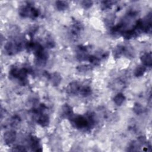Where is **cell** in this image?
Wrapping results in <instances>:
<instances>
[{"label": "cell", "instance_id": "obj_9", "mask_svg": "<svg viewBox=\"0 0 152 152\" xmlns=\"http://www.w3.org/2000/svg\"><path fill=\"white\" fill-rule=\"evenodd\" d=\"M62 115L66 117L71 118L73 115L72 107L68 104H65L62 108Z\"/></svg>", "mask_w": 152, "mask_h": 152}, {"label": "cell", "instance_id": "obj_15", "mask_svg": "<svg viewBox=\"0 0 152 152\" xmlns=\"http://www.w3.org/2000/svg\"><path fill=\"white\" fill-rule=\"evenodd\" d=\"M133 110L134 111V112L137 114V115H140L143 112V106L141 105L140 103H135L134 107H133Z\"/></svg>", "mask_w": 152, "mask_h": 152}, {"label": "cell", "instance_id": "obj_12", "mask_svg": "<svg viewBox=\"0 0 152 152\" xmlns=\"http://www.w3.org/2000/svg\"><path fill=\"white\" fill-rule=\"evenodd\" d=\"M68 7L67 2L64 1H58L56 2V7L60 11L66 10Z\"/></svg>", "mask_w": 152, "mask_h": 152}, {"label": "cell", "instance_id": "obj_13", "mask_svg": "<svg viewBox=\"0 0 152 152\" xmlns=\"http://www.w3.org/2000/svg\"><path fill=\"white\" fill-rule=\"evenodd\" d=\"M81 95H82L84 97H88L92 93V90L88 86H85L81 88L79 91Z\"/></svg>", "mask_w": 152, "mask_h": 152}, {"label": "cell", "instance_id": "obj_7", "mask_svg": "<svg viewBox=\"0 0 152 152\" xmlns=\"http://www.w3.org/2000/svg\"><path fill=\"white\" fill-rule=\"evenodd\" d=\"M37 122L42 127H47L49 123V119L48 116L45 114H40L37 119Z\"/></svg>", "mask_w": 152, "mask_h": 152}, {"label": "cell", "instance_id": "obj_6", "mask_svg": "<svg viewBox=\"0 0 152 152\" xmlns=\"http://www.w3.org/2000/svg\"><path fill=\"white\" fill-rule=\"evenodd\" d=\"M49 80L52 85L58 86L61 81V76L58 73H54L49 75Z\"/></svg>", "mask_w": 152, "mask_h": 152}, {"label": "cell", "instance_id": "obj_21", "mask_svg": "<svg viewBox=\"0 0 152 152\" xmlns=\"http://www.w3.org/2000/svg\"><path fill=\"white\" fill-rule=\"evenodd\" d=\"M14 151H26V149H25V147L23 146H17L15 147V149H14Z\"/></svg>", "mask_w": 152, "mask_h": 152}, {"label": "cell", "instance_id": "obj_4", "mask_svg": "<svg viewBox=\"0 0 152 152\" xmlns=\"http://www.w3.org/2000/svg\"><path fill=\"white\" fill-rule=\"evenodd\" d=\"M16 138V133L14 131H7L4 135V140L5 144H10L15 142Z\"/></svg>", "mask_w": 152, "mask_h": 152}, {"label": "cell", "instance_id": "obj_18", "mask_svg": "<svg viewBox=\"0 0 152 152\" xmlns=\"http://www.w3.org/2000/svg\"><path fill=\"white\" fill-rule=\"evenodd\" d=\"M114 2L113 1H103L102 4V7L103 9H107L110 8Z\"/></svg>", "mask_w": 152, "mask_h": 152}, {"label": "cell", "instance_id": "obj_19", "mask_svg": "<svg viewBox=\"0 0 152 152\" xmlns=\"http://www.w3.org/2000/svg\"><path fill=\"white\" fill-rule=\"evenodd\" d=\"M81 5L84 8H89L93 5V2L91 1H83L81 2Z\"/></svg>", "mask_w": 152, "mask_h": 152}, {"label": "cell", "instance_id": "obj_20", "mask_svg": "<svg viewBox=\"0 0 152 152\" xmlns=\"http://www.w3.org/2000/svg\"><path fill=\"white\" fill-rule=\"evenodd\" d=\"M77 69L80 72H85L90 70V67L88 65H84V66H79Z\"/></svg>", "mask_w": 152, "mask_h": 152}, {"label": "cell", "instance_id": "obj_5", "mask_svg": "<svg viewBox=\"0 0 152 152\" xmlns=\"http://www.w3.org/2000/svg\"><path fill=\"white\" fill-rule=\"evenodd\" d=\"M140 60L145 67H151L152 64L151 53H143L141 55Z\"/></svg>", "mask_w": 152, "mask_h": 152}, {"label": "cell", "instance_id": "obj_11", "mask_svg": "<svg viewBox=\"0 0 152 152\" xmlns=\"http://www.w3.org/2000/svg\"><path fill=\"white\" fill-rule=\"evenodd\" d=\"M146 70V68L143 65H142V66H139L137 67L135 70L134 72V75L137 77H141V76H143L144 74L145 73Z\"/></svg>", "mask_w": 152, "mask_h": 152}, {"label": "cell", "instance_id": "obj_3", "mask_svg": "<svg viewBox=\"0 0 152 152\" xmlns=\"http://www.w3.org/2000/svg\"><path fill=\"white\" fill-rule=\"evenodd\" d=\"M80 88V86L79 83L73 81L68 85L66 90L67 92L70 94H75L79 92Z\"/></svg>", "mask_w": 152, "mask_h": 152}, {"label": "cell", "instance_id": "obj_2", "mask_svg": "<svg viewBox=\"0 0 152 152\" xmlns=\"http://www.w3.org/2000/svg\"><path fill=\"white\" fill-rule=\"evenodd\" d=\"M21 49V45L19 42H8L5 45V50L10 55H13L18 52Z\"/></svg>", "mask_w": 152, "mask_h": 152}, {"label": "cell", "instance_id": "obj_10", "mask_svg": "<svg viewBox=\"0 0 152 152\" xmlns=\"http://www.w3.org/2000/svg\"><path fill=\"white\" fill-rule=\"evenodd\" d=\"M125 99V97L123 94L118 93L114 97V101L116 105L120 106L124 103Z\"/></svg>", "mask_w": 152, "mask_h": 152}, {"label": "cell", "instance_id": "obj_14", "mask_svg": "<svg viewBox=\"0 0 152 152\" xmlns=\"http://www.w3.org/2000/svg\"><path fill=\"white\" fill-rule=\"evenodd\" d=\"M124 50L125 48L123 47H117L114 51V55L115 56V57L116 58L119 57L121 55V54H123L124 52Z\"/></svg>", "mask_w": 152, "mask_h": 152}, {"label": "cell", "instance_id": "obj_17", "mask_svg": "<svg viewBox=\"0 0 152 152\" xmlns=\"http://www.w3.org/2000/svg\"><path fill=\"white\" fill-rule=\"evenodd\" d=\"M55 45V42L53 41V40L52 38H48L46 41V46L48 48H52Z\"/></svg>", "mask_w": 152, "mask_h": 152}, {"label": "cell", "instance_id": "obj_1", "mask_svg": "<svg viewBox=\"0 0 152 152\" xmlns=\"http://www.w3.org/2000/svg\"><path fill=\"white\" fill-rule=\"evenodd\" d=\"M19 14L23 17L36 18L39 16V12L38 9L30 5H25L21 7L19 10Z\"/></svg>", "mask_w": 152, "mask_h": 152}, {"label": "cell", "instance_id": "obj_16", "mask_svg": "<svg viewBox=\"0 0 152 152\" xmlns=\"http://www.w3.org/2000/svg\"><path fill=\"white\" fill-rule=\"evenodd\" d=\"M88 60L90 61V62L94 65V66H97V65H99L100 63V60L98 57H97L96 56L94 55H92V56H89Z\"/></svg>", "mask_w": 152, "mask_h": 152}, {"label": "cell", "instance_id": "obj_8", "mask_svg": "<svg viewBox=\"0 0 152 152\" xmlns=\"http://www.w3.org/2000/svg\"><path fill=\"white\" fill-rule=\"evenodd\" d=\"M30 146L31 149H33V150L35 151H39V149L40 148V145H39V139L34 136H31L30 137Z\"/></svg>", "mask_w": 152, "mask_h": 152}]
</instances>
